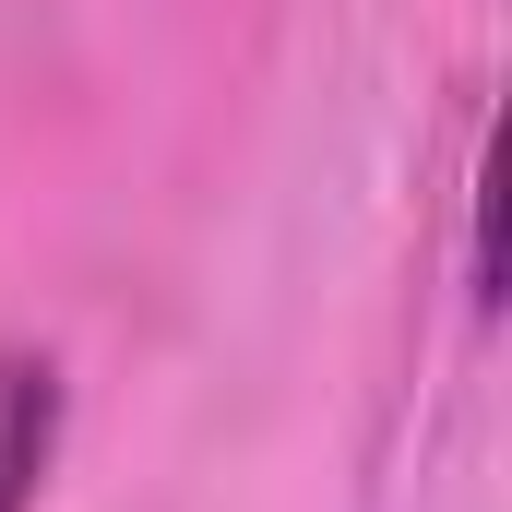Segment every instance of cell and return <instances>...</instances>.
<instances>
[{
	"mask_svg": "<svg viewBox=\"0 0 512 512\" xmlns=\"http://www.w3.org/2000/svg\"><path fill=\"white\" fill-rule=\"evenodd\" d=\"M48 441H60V370L0 346V512H36Z\"/></svg>",
	"mask_w": 512,
	"mask_h": 512,
	"instance_id": "1",
	"label": "cell"
}]
</instances>
